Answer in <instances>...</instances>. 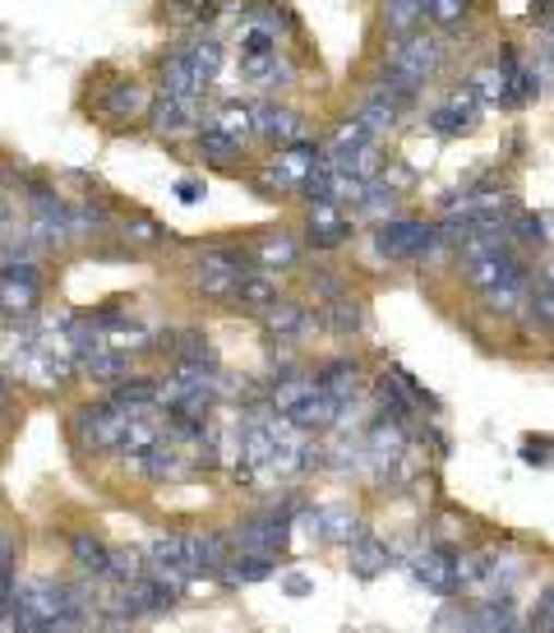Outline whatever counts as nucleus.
<instances>
[{
	"mask_svg": "<svg viewBox=\"0 0 554 633\" xmlns=\"http://www.w3.org/2000/svg\"><path fill=\"white\" fill-rule=\"evenodd\" d=\"M157 19L176 33L217 28V0H157Z\"/></svg>",
	"mask_w": 554,
	"mask_h": 633,
	"instance_id": "4be33fe9",
	"label": "nucleus"
},
{
	"mask_svg": "<svg viewBox=\"0 0 554 633\" xmlns=\"http://www.w3.org/2000/svg\"><path fill=\"white\" fill-rule=\"evenodd\" d=\"M111 393V403L116 407H125V411H144V407H157V380H148V374H130V380H121Z\"/></svg>",
	"mask_w": 554,
	"mask_h": 633,
	"instance_id": "e433bc0d",
	"label": "nucleus"
},
{
	"mask_svg": "<svg viewBox=\"0 0 554 633\" xmlns=\"http://www.w3.org/2000/svg\"><path fill=\"white\" fill-rule=\"evenodd\" d=\"M200 163L208 167V171H222V176H241L245 167H250V148L245 144H236V140H227V134H217V130H208V126H200L194 130V140L185 144Z\"/></svg>",
	"mask_w": 554,
	"mask_h": 633,
	"instance_id": "f8f14e48",
	"label": "nucleus"
},
{
	"mask_svg": "<svg viewBox=\"0 0 554 633\" xmlns=\"http://www.w3.org/2000/svg\"><path fill=\"white\" fill-rule=\"evenodd\" d=\"M481 10H485V0H430V28L453 37V33L471 28V19Z\"/></svg>",
	"mask_w": 554,
	"mask_h": 633,
	"instance_id": "473e14b6",
	"label": "nucleus"
},
{
	"mask_svg": "<svg viewBox=\"0 0 554 633\" xmlns=\"http://www.w3.org/2000/svg\"><path fill=\"white\" fill-rule=\"evenodd\" d=\"M310 116L301 107H291L287 97H254V144L282 148L296 140H310Z\"/></svg>",
	"mask_w": 554,
	"mask_h": 633,
	"instance_id": "423d86ee",
	"label": "nucleus"
},
{
	"mask_svg": "<svg viewBox=\"0 0 554 633\" xmlns=\"http://www.w3.org/2000/svg\"><path fill=\"white\" fill-rule=\"evenodd\" d=\"M310 291H314V301H338V296H347V283L338 278V273H328V268H314L310 273Z\"/></svg>",
	"mask_w": 554,
	"mask_h": 633,
	"instance_id": "ea45409f",
	"label": "nucleus"
},
{
	"mask_svg": "<svg viewBox=\"0 0 554 633\" xmlns=\"http://www.w3.org/2000/svg\"><path fill=\"white\" fill-rule=\"evenodd\" d=\"M351 116H356V121H361V126H365V130H370L380 144H384V140H393V134L402 130V121H407V116H402L398 107H393L384 93H374V88H365V93H361V103L351 107Z\"/></svg>",
	"mask_w": 554,
	"mask_h": 633,
	"instance_id": "412c9836",
	"label": "nucleus"
},
{
	"mask_svg": "<svg viewBox=\"0 0 554 633\" xmlns=\"http://www.w3.org/2000/svg\"><path fill=\"white\" fill-rule=\"evenodd\" d=\"M370 246L388 264H430L439 254H453V246H444V236H439V223L407 217V213L370 223Z\"/></svg>",
	"mask_w": 554,
	"mask_h": 633,
	"instance_id": "7ed1b4c3",
	"label": "nucleus"
},
{
	"mask_svg": "<svg viewBox=\"0 0 554 633\" xmlns=\"http://www.w3.org/2000/svg\"><path fill=\"white\" fill-rule=\"evenodd\" d=\"M171 51L204 79V84H217V74L227 65V37L217 28H194V33H176Z\"/></svg>",
	"mask_w": 554,
	"mask_h": 633,
	"instance_id": "1a4fd4ad",
	"label": "nucleus"
},
{
	"mask_svg": "<svg viewBox=\"0 0 554 633\" xmlns=\"http://www.w3.org/2000/svg\"><path fill=\"white\" fill-rule=\"evenodd\" d=\"M236 70H241V84L260 97H287L301 84L305 65L296 61L291 51H264V56H236Z\"/></svg>",
	"mask_w": 554,
	"mask_h": 633,
	"instance_id": "39448f33",
	"label": "nucleus"
},
{
	"mask_svg": "<svg viewBox=\"0 0 554 633\" xmlns=\"http://www.w3.org/2000/svg\"><path fill=\"white\" fill-rule=\"evenodd\" d=\"M291 541V518L287 513H264V518H250L231 532L236 550H254V556H277Z\"/></svg>",
	"mask_w": 554,
	"mask_h": 633,
	"instance_id": "4468645a",
	"label": "nucleus"
},
{
	"mask_svg": "<svg viewBox=\"0 0 554 633\" xmlns=\"http://www.w3.org/2000/svg\"><path fill=\"white\" fill-rule=\"evenodd\" d=\"M305 518H310V532H314V537H324V541H356V537H361V518H356V513H347V509H310L305 513Z\"/></svg>",
	"mask_w": 554,
	"mask_h": 633,
	"instance_id": "c756f323",
	"label": "nucleus"
},
{
	"mask_svg": "<svg viewBox=\"0 0 554 633\" xmlns=\"http://www.w3.org/2000/svg\"><path fill=\"white\" fill-rule=\"evenodd\" d=\"M310 393H314V370L305 374V370H296V366H287V370H277V374H273V380H268V389H264V398H268V407H273V411H282V417H287V411H291L296 403H305V398H310Z\"/></svg>",
	"mask_w": 554,
	"mask_h": 633,
	"instance_id": "a878e982",
	"label": "nucleus"
},
{
	"mask_svg": "<svg viewBox=\"0 0 554 633\" xmlns=\"http://www.w3.org/2000/svg\"><path fill=\"white\" fill-rule=\"evenodd\" d=\"M477 296H481V310L494 314V320H518V314L527 310V296H531V268L513 273V278L494 283V287H485Z\"/></svg>",
	"mask_w": 554,
	"mask_h": 633,
	"instance_id": "f3484780",
	"label": "nucleus"
},
{
	"mask_svg": "<svg viewBox=\"0 0 554 633\" xmlns=\"http://www.w3.org/2000/svg\"><path fill=\"white\" fill-rule=\"evenodd\" d=\"M550 449H554V444H545V440L537 444V440H531V444L522 449V458H527V463H545V458H550Z\"/></svg>",
	"mask_w": 554,
	"mask_h": 633,
	"instance_id": "49530a36",
	"label": "nucleus"
},
{
	"mask_svg": "<svg viewBox=\"0 0 554 633\" xmlns=\"http://www.w3.org/2000/svg\"><path fill=\"white\" fill-rule=\"evenodd\" d=\"M467 633H471V629H467Z\"/></svg>",
	"mask_w": 554,
	"mask_h": 633,
	"instance_id": "8fccbe9b",
	"label": "nucleus"
},
{
	"mask_svg": "<svg viewBox=\"0 0 554 633\" xmlns=\"http://www.w3.org/2000/svg\"><path fill=\"white\" fill-rule=\"evenodd\" d=\"M171 190H176V200L190 204V208H194V204H204V194H208V186H204V181H194V176H181V181H176Z\"/></svg>",
	"mask_w": 554,
	"mask_h": 633,
	"instance_id": "79ce46f5",
	"label": "nucleus"
},
{
	"mask_svg": "<svg viewBox=\"0 0 554 633\" xmlns=\"http://www.w3.org/2000/svg\"><path fill=\"white\" fill-rule=\"evenodd\" d=\"M70 560L84 569V573H97V578H107L111 546H107L103 537H93V532H74V537H70Z\"/></svg>",
	"mask_w": 554,
	"mask_h": 633,
	"instance_id": "72a5a7b5",
	"label": "nucleus"
},
{
	"mask_svg": "<svg viewBox=\"0 0 554 633\" xmlns=\"http://www.w3.org/2000/svg\"><path fill=\"white\" fill-rule=\"evenodd\" d=\"M324 324H328V333L333 338H356V333L365 329V301L361 296H338V301H328L324 306Z\"/></svg>",
	"mask_w": 554,
	"mask_h": 633,
	"instance_id": "7c9ffc66",
	"label": "nucleus"
},
{
	"mask_svg": "<svg viewBox=\"0 0 554 633\" xmlns=\"http://www.w3.org/2000/svg\"><path fill=\"white\" fill-rule=\"evenodd\" d=\"M380 65L411 79L416 88H430L453 70V37L439 28H421L411 37H384Z\"/></svg>",
	"mask_w": 554,
	"mask_h": 633,
	"instance_id": "f03ea898",
	"label": "nucleus"
},
{
	"mask_svg": "<svg viewBox=\"0 0 554 633\" xmlns=\"http://www.w3.org/2000/svg\"><path fill=\"white\" fill-rule=\"evenodd\" d=\"M356 236V217L342 213V204H305V250H342Z\"/></svg>",
	"mask_w": 554,
	"mask_h": 633,
	"instance_id": "9d476101",
	"label": "nucleus"
},
{
	"mask_svg": "<svg viewBox=\"0 0 554 633\" xmlns=\"http://www.w3.org/2000/svg\"><path fill=\"white\" fill-rule=\"evenodd\" d=\"M398 208H402V190H393L384 176H374V181H365L361 204L351 213L361 217V223H384V217H398Z\"/></svg>",
	"mask_w": 554,
	"mask_h": 633,
	"instance_id": "c85d7f7f",
	"label": "nucleus"
},
{
	"mask_svg": "<svg viewBox=\"0 0 554 633\" xmlns=\"http://www.w3.org/2000/svg\"><path fill=\"white\" fill-rule=\"evenodd\" d=\"M264 163L273 167V176H277V181L287 186V194H296V190L305 186V176H310L314 167L324 163V144H320V140H314V134H310V140H296V144L273 148V153L264 157Z\"/></svg>",
	"mask_w": 554,
	"mask_h": 633,
	"instance_id": "9b49d317",
	"label": "nucleus"
},
{
	"mask_svg": "<svg viewBox=\"0 0 554 633\" xmlns=\"http://www.w3.org/2000/svg\"><path fill=\"white\" fill-rule=\"evenodd\" d=\"M148 573V560L138 556V550H111V564H107V578L111 583H134V578H144Z\"/></svg>",
	"mask_w": 554,
	"mask_h": 633,
	"instance_id": "58836bf2",
	"label": "nucleus"
},
{
	"mask_svg": "<svg viewBox=\"0 0 554 633\" xmlns=\"http://www.w3.org/2000/svg\"><path fill=\"white\" fill-rule=\"evenodd\" d=\"M508 231H513V241H518V250H531V246H550V217L545 213H527L518 208L508 217Z\"/></svg>",
	"mask_w": 554,
	"mask_h": 633,
	"instance_id": "4c0bfd02",
	"label": "nucleus"
},
{
	"mask_svg": "<svg viewBox=\"0 0 554 633\" xmlns=\"http://www.w3.org/2000/svg\"><path fill=\"white\" fill-rule=\"evenodd\" d=\"M208 130L227 134V140L236 144H254V103H245V97H213V103L204 107V121Z\"/></svg>",
	"mask_w": 554,
	"mask_h": 633,
	"instance_id": "2eb2a0df",
	"label": "nucleus"
},
{
	"mask_svg": "<svg viewBox=\"0 0 554 633\" xmlns=\"http://www.w3.org/2000/svg\"><path fill=\"white\" fill-rule=\"evenodd\" d=\"M393 564V556H388V546L384 541H374L370 532H361V537L351 541V573L356 578H380V573Z\"/></svg>",
	"mask_w": 554,
	"mask_h": 633,
	"instance_id": "f704fd0d",
	"label": "nucleus"
},
{
	"mask_svg": "<svg viewBox=\"0 0 554 633\" xmlns=\"http://www.w3.org/2000/svg\"><path fill=\"white\" fill-rule=\"evenodd\" d=\"M361 384H365L361 361H351V356H333V361L314 366V389L328 393V398H338V403L361 398Z\"/></svg>",
	"mask_w": 554,
	"mask_h": 633,
	"instance_id": "dca6fc26",
	"label": "nucleus"
},
{
	"mask_svg": "<svg viewBox=\"0 0 554 633\" xmlns=\"http://www.w3.org/2000/svg\"><path fill=\"white\" fill-rule=\"evenodd\" d=\"M10 181H14V167L5 163V153H0V194H10Z\"/></svg>",
	"mask_w": 554,
	"mask_h": 633,
	"instance_id": "de8ad7c7",
	"label": "nucleus"
},
{
	"mask_svg": "<svg viewBox=\"0 0 554 633\" xmlns=\"http://www.w3.org/2000/svg\"><path fill=\"white\" fill-rule=\"evenodd\" d=\"M148 84H153V93L181 97V103H200V107H208V97H213V84H204V79L194 74V70H190L171 47H162V51L153 56V65H148Z\"/></svg>",
	"mask_w": 554,
	"mask_h": 633,
	"instance_id": "6e6552de",
	"label": "nucleus"
},
{
	"mask_svg": "<svg viewBox=\"0 0 554 633\" xmlns=\"http://www.w3.org/2000/svg\"><path fill=\"white\" fill-rule=\"evenodd\" d=\"M481 116H485V107L477 103V93H471L458 79V84H453L439 103L425 107L421 126L434 134V140H462V134H477L481 130Z\"/></svg>",
	"mask_w": 554,
	"mask_h": 633,
	"instance_id": "20e7f679",
	"label": "nucleus"
},
{
	"mask_svg": "<svg viewBox=\"0 0 554 633\" xmlns=\"http://www.w3.org/2000/svg\"><path fill=\"white\" fill-rule=\"evenodd\" d=\"M537 283H545V287L554 291V254H550V260L541 264V273H537Z\"/></svg>",
	"mask_w": 554,
	"mask_h": 633,
	"instance_id": "09e8293b",
	"label": "nucleus"
},
{
	"mask_svg": "<svg viewBox=\"0 0 554 633\" xmlns=\"http://www.w3.org/2000/svg\"><path fill=\"white\" fill-rule=\"evenodd\" d=\"M338 411H342L338 398H328V393L314 389L305 403H296V407L287 411V421H291L296 430H301V434H324V430L338 426Z\"/></svg>",
	"mask_w": 554,
	"mask_h": 633,
	"instance_id": "393cba45",
	"label": "nucleus"
},
{
	"mask_svg": "<svg viewBox=\"0 0 554 633\" xmlns=\"http://www.w3.org/2000/svg\"><path fill=\"white\" fill-rule=\"evenodd\" d=\"M43 314V283L33 278H0V320L28 324Z\"/></svg>",
	"mask_w": 554,
	"mask_h": 633,
	"instance_id": "aec40b11",
	"label": "nucleus"
},
{
	"mask_svg": "<svg viewBox=\"0 0 554 633\" xmlns=\"http://www.w3.org/2000/svg\"><path fill=\"white\" fill-rule=\"evenodd\" d=\"M74 374L97 389H116L121 380H130V356L111 351V347H93L84 356H74Z\"/></svg>",
	"mask_w": 554,
	"mask_h": 633,
	"instance_id": "a211bd4d",
	"label": "nucleus"
},
{
	"mask_svg": "<svg viewBox=\"0 0 554 633\" xmlns=\"http://www.w3.org/2000/svg\"><path fill=\"white\" fill-rule=\"evenodd\" d=\"M14 556H19V546L10 532H0V573H14Z\"/></svg>",
	"mask_w": 554,
	"mask_h": 633,
	"instance_id": "c03bdc74",
	"label": "nucleus"
},
{
	"mask_svg": "<svg viewBox=\"0 0 554 633\" xmlns=\"http://www.w3.org/2000/svg\"><path fill=\"white\" fill-rule=\"evenodd\" d=\"M374 19H380L384 37H411L430 28V0H380Z\"/></svg>",
	"mask_w": 554,
	"mask_h": 633,
	"instance_id": "6ab92c4d",
	"label": "nucleus"
},
{
	"mask_svg": "<svg viewBox=\"0 0 554 633\" xmlns=\"http://www.w3.org/2000/svg\"><path fill=\"white\" fill-rule=\"evenodd\" d=\"M531 633H554V583L531 606Z\"/></svg>",
	"mask_w": 554,
	"mask_h": 633,
	"instance_id": "a19ab883",
	"label": "nucleus"
},
{
	"mask_svg": "<svg viewBox=\"0 0 554 633\" xmlns=\"http://www.w3.org/2000/svg\"><path fill=\"white\" fill-rule=\"evenodd\" d=\"M241 278H245V273H227V268H200V273H190V287H194V296H204V301L231 306L236 283H241Z\"/></svg>",
	"mask_w": 554,
	"mask_h": 633,
	"instance_id": "c9c22d12",
	"label": "nucleus"
},
{
	"mask_svg": "<svg viewBox=\"0 0 554 633\" xmlns=\"http://www.w3.org/2000/svg\"><path fill=\"white\" fill-rule=\"evenodd\" d=\"M116 241H121L125 250H157L171 241V231L157 223V217H144V213H130V217H116Z\"/></svg>",
	"mask_w": 554,
	"mask_h": 633,
	"instance_id": "cd10ccee",
	"label": "nucleus"
},
{
	"mask_svg": "<svg viewBox=\"0 0 554 633\" xmlns=\"http://www.w3.org/2000/svg\"><path fill=\"white\" fill-rule=\"evenodd\" d=\"M153 97L157 93L148 84V74H130V70L97 74L88 84V121H97L111 134H134V130H144Z\"/></svg>",
	"mask_w": 554,
	"mask_h": 633,
	"instance_id": "f257e3e1",
	"label": "nucleus"
},
{
	"mask_svg": "<svg viewBox=\"0 0 554 633\" xmlns=\"http://www.w3.org/2000/svg\"><path fill=\"white\" fill-rule=\"evenodd\" d=\"M416 583H425L430 592H439V597H448L453 587H458V550H425L421 560H416Z\"/></svg>",
	"mask_w": 554,
	"mask_h": 633,
	"instance_id": "bb28decb",
	"label": "nucleus"
},
{
	"mask_svg": "<svg viewBox=\"0 0 554 633\" xmlns=\"http://www.w3.org/2000/svg\"><path fill=\"white\" fill-rule=\"evenodd\" d=\"M19 223H24V217H19L14 200H10V194H0V236H5V231H14Z\"/></svg>",
	"mask_w": 554,
	"mask_h": 633,
	"instance_id": "37998d69",
	"label": "nucleus"
},
{
	"mask_svg": "<svg viewBox=\"0 0 554 633\" xmlns=\"http://www.w3.org/2000/svg\"><path fill=\"white\" fill-rule=\"evenodd\" d=\"M227 587H245V583H264L273 578V556H254V550H231V560L217 569Z\"/></svg>",
	"mask_w": 554,
	"mask_h": 633,
	"instance_id": "2f4dec72",
	"label": "nucleus"
},
{
	"mask_svg": "<svg viewBox=\"0 0 554 633\" xmlns=\"http://www.w3.org/2000/svg\"><path fill=\"white\" fill-rule=\"evenodd\" d=\"M282 283H277V273H264V268H250L241 283H236V296H231V306L236 310H245V314H264L273 301H282Z\"/></svg>",
	"mask_w": 554,
	"mask_h": 633,
	"instance_id": "5701e85b",
	"label": "nucleus"
},
{
	"mask_svg": "<svg viewBox=\"0 0 554 633\" xmlns=\"http://www.w3.org/2000/svg\"><path fill=\"white\" fill-rule=\"evenodd\" d=\"M250 260L264 273H296L305 264V241L291 236V231H264V236H254Z\"/></svg>",
	"mask_w": 554,
	"mask_h": 633,
	"instance_id": "ddd939ff",
	"label": "nucleus"
},
{
	"mask_svg": "<svg viewBox=\"0 0 554 633\" xmlns=\"http://www.w3.org/2000/svg\"><path fill=\"white\" fill-rule=\"evenodd\" d=\"M282 587H287V597H310V587H314V583L305 578V573H287V583H282Z\"/></svg>",
	"mask_w": 554,
	"mask_h": 633,
	"instance_id": "a18cd8bd",
	"label": "nucleus"
},
{
	"mask_svg": "<svg viewBox=\"0 0 554 633\" xmlns=\"http://www.w3.org/2000/svg\"><path fill=\"white\" fill-rule=\"evenodd\" d=\"M513 273H527L522 250L485 254V260H471V264H462V278H467V287H471V291H485V287H494V283L513 278Z\"/></svg>",
	"mask_w": 554,
	"mask_h": 633,
	"instance_id": "b1692460",
	"label": "nucleus"
},
{
	"mask_svg": "<svg viewBox=\"0 0 554 633\" xmlns=\"http://www.w3.org/2000/svg\"><path fill=\"white\" fill-rule=\"evenodd\" d=\"M200 121H204V107L200 103H181V97L157 93L148 116H144V130L153 134L157 144H190L194 130H200Z\"/></svg>",
	"mask_w": 554,
	"mask_h": 633,
	"instance_id": "0eeeda50",
	"label": "nucleus"
}]
</instances>
